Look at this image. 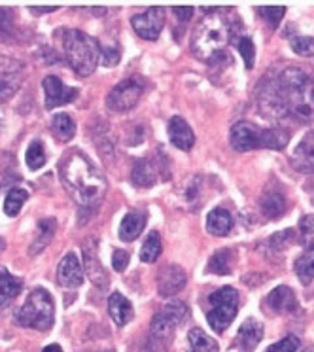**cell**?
<instances>
[{
  "label": "cell",
  "mask_w": 314,
  "mask_h": 352,
  "mask_svg": "<svg viewBox=\"0 0 314 352\" xmlns=\"http://www.w3.org/2000/svg\"><path fill=\"white\" fill-rule=\"evenodd\" d=\"M237 47L238 52H240V55H243V59H245L246 69H254V63H256V47H254L252 38H250V36H243V38L237 42Z\"/></svg>",
  "instance_id": "35"
},
{
  "label": "cell",
  "mask_w": 314,
  "mask_h": 352,
  "mask_svg": "<svg viewBox=\"0 0 314 352\" xmlns=\"http://www.w3.org/2000/svg\"><path fill=\"white\" fill-rule=\"evenodd\" d=\"M127 265H129V254L125 250H114V254H112V267L117 273H122V271L127 269Z\"/></svg>",
  "instance_id": "41"
},
{
  "label": "cell",
  "mask_w": 314,
  "mask_h": 352,
  "mask_svg": "<svg viewBox=\"0 0 314 352\" xmlns=\"http://www.w3.org/2000/svg\"><path fill=\"white\" fill-rule=\"evenodd\" d=\"M301 343L295 336H286L284 339H280L278 343L271 344L267 349V352H298Z\"/></svg>",
  "instance_id": "39"
},
{
  "label": "cell",
  "mask_w": 314,
  "mask_h": 352,
  "mask_svg": "<svg viewBox=\"0 0 314 352\" xmlns=\"http://www.w3.org/2000/svg\"><path fill=\"white\" fill-rule=\"evenodd\" d=\"M299 239L306 250H314V214H306L299 222Z\"/></svg>",
  "instance_id": "34"
},
{
  "label": "cell",
  "mask_w": 314,
  "mask_h": 352,
  "mask_svg": "<svg viewBox=\"0 0 314 352\" xmlns=\"http://www.w3.org/2000/svg\"><path fill=\"white\" fill-rule=\"evenodd\" d=\"M238 292L231 286H223L220 290L212 292L208 296V303L210 309L207 313V320L210 328L222 333L229 328V324L238 313Z\"/></svg>",
  "instance_id": "7"
},
{
  "label": "cell",
  "mask_w": 314,
  "mask_h": 352,
  "mask_svg": "<svg viewBox=\"0 0 314 352\" xmlns=\"http://www.w3.org/2000/svg\"><path fill=\"white\" fill-rule=\"evenodd\" d=\"M295 241V231L293 230H284L280 233H276L273 237L269 239V245L273 246L275 250H284V248H288Z\"/></svg>",
  "instance_id": "38"
},
{
  "label": "cell",
  "mask_w": 314,
  "mask_h": 352,
  "mask_svg": "<svg viewBox=\"0 0 314 352\" xmlns=\"http://www.w3.org/2000/svg\"><path fill=\"white\" fill-rule=\"evenodd\" d=\"M10 153H0V186H2V182H4V178L8 180V173H12V170H8V161H12V157H8Z\"/></svg>",
  "instance_id": "42"
},
{
  "label": "cell",
  "mask_w": 314,
  "mask_h": 352,
  "mask_svg": "<svg viewBox=\"0 0 314 352\" xmlns=\"http://www.w3.org/2000/svg\"><path fill=\"white\" fill-rule=\"evenodd\" d=\"M38 228H40L38 239H36V241L32 243L31 256L42 252V250H44V248L47 246V243L52 241V237H54V233H55V220H52V218H47V220H42V222L38 223Z\"/></svg>",
  "instance_id": "32"
},
{
  "label": "cell",
  "mask_w": 314,
  "mask_h": 352,
  "mask_svg": "<svg viewBox=\"0 0 314 352\" xmlns=\"http://www.w3.org/2000/svg\"><path fill=\"white\" fill-rule=\"evenodd\" d=\"M161 256V235L157 231H150L144 239V245L140 248V260L146 263H153Z\"/></svg>",
  "instance_id": "27"
},
{
  "label": "cell",
  "mask_w": 314,
  "mask_h": 352,
  "mask_svg": "<svg viewBox=\"0 0 314 352\" xmlns=\"http://www.w3.org/2000/svg\"><path fill=\"white\" fill-rule=\"evenodd\" d=\"M57 283L61 284L63 288H78L84 283V271H82V263L78 260L74 252H69L59 263L57 269Z\"/></svg>",
  "instance_id": "15"
},
{
  "label": "cell",
  "mask_w": 314,
  "mask_h": 352,
  "mask_svg": "<svg viewBox=\"0 0 314 352\" xmlns=\"http://www.w3.org/2000/svg\"><path fill=\"white\" fill-rule=\"evenodd\" d=\"M267 307H271L273 313L288 314L295 313L299 303L291 288H288V286H278V288H275L267 296Z\"/></svg>",
  "instance_id": "18"
},
{
  "label": "cell",
  "mask_w": 314,
  "mask_h": 352,
  "mask_svg": "<svg viewBox=\"0 0 314 352\" xmlns=\"http://www.w3.org/2000/svg\"><path fill=\"white\" fill-rule=\"evenodd\" d=\"M260 107L269 118L306 120L314 114V80L295 67L282 69L261 84Z\"/></svg>",
  "instance_id": "1"
},
{
  "label": "cell",
  "mask_w": 314,
  "mask_h": 352,
  "mask_svg": "<svg viewBox=\"0 0 314 352\" xmlns=\"http://www.w3.org/2000/svg\"><path fill=\"white\" fill-rule=\"evenodd\" d=\"M63 47H65V57L69 61L70 69L74 70L78 76H91L100 59L99 42L85 32L70 29L63 36Z\"/></svg>",
  "instance_id": "4"
},
{
  "label": "cell",
  "mask_w": 314,
  "mask_h": 352,
  "mask_svg": "<svg viewBox=\"0 0 314 352\" xmlns=\"http://www.w3.org/2000/svg\"><path fill=\"white\" fill-rule=\"evenodd\" d=\"M44 352H63V349L59 344H47L46 349H44Z\"/></svg>",
  "instance_id": "45"
},
{
  "label": "cell",
  "mask_w": 314,
  "mask_h": 352,
  "mask_svg": "<svg viewBox=\"0 0 314 352\" xmlns=\"http://www.w3.org/2000/svg\"><path fill=\"white\" fill-rule=\"evenodd\" d=\"M25 161H27V167L32 170H38L46 165V152H44L42 140H32L25 153Z\"/></svg>",
  "instance_id": "33"
},
{
  "label": "cell",
  "mask_w": 314,
  "mask_h": 352,
  "mask_svg": "<svg viewBox=\"0 0 314 352\" xmlns=\"http://www.w3.org/2000/svg\"><path fill=\"white\" fill-rule=\"evenodd\" d=\"M186 271L180 265H167L157 276V288L161 296H175L186 286Z\"/></svg>",
  "instance_id": "17"
},
{
  "label": "cell",
  "mask_w": 314,
  "mask_h": 352,
  "mask_svg": "<svg viewBox=\"0 0 314 352\" xmlns=\"http://www.w3.org/2000/svg\"><path fill=\"white\" fill-rule=\"evenodd\" d=\"M84 267L87 276L93 280V284H95L97 288H100V290H104L108 284V276L106 271L100 265L99 256H97L95 239H87L84 243Z\"/></svg>",
  "instance_id": "16"
},
{
  "label": "cell",
  "mask_w": 314,
  "mask_h": 352,
  "mask_svg": "<svg viewBox=\"0 0 314 352\" xmlns=\"http://www.w3.org/2000/svg\"><path fill=\"white\" fill-rule=\"evenodd\" d=\"M261 337H263V326L256 318H248L243 322V326L238 328L237 333V344L243 351L250 352L260 344Z\"/></svg>",
  "instance_id": "21"
},
{
  "label": "cell",
  "mask_w": 314,
  "mask_h": 352,
  "mask_svg": "<svg viewBox=\"0 0 314 352\" xmlns=\"http://www.w3.org/2000/svg\"><path fill=\"white\" fill-rule=\"evenodd\" d=\"M290 135L282 127H269L261 129L250 122H238L231 127L229 142L233 150L248 152L256 148H269V150H282L288 144Z\"/></svg>",
  "instance_id": "3"
},
{
  "label": "cell",
  "mask_w": 314,
  "mask_h": 352,
  "mask_svg": "<svg viewBox=\"0 0 314 352\" xmlns=\"http://www.w3.org/2000/svg\"><path fill=\"white\" fill-rule=\"evenodd\" d=\"M131 25L140 38L157 40L165 25V12L163 8H148L144 14L133 16Z\"/></svg>",
  "instance_id": "11"
},
{
  "label": "cell",
  "mask_w": 314,
  "mask_h": 352,
  "mask_svg": "<svg viewBox=\"0 0 314 352\" xmlns=\"http://www.w3.org/2000/svg\"><path fill=\"white\" fill-rule=\"evenodd\" d=\"M190 316L188 307L182 301H172V303H165L161 311L153 316L152 320V331L155 337H167L170 336L175 329L182 324Z\"/></svg>",
  "instance_id": "9"
},
{
  "label": "cell",
  "mask_w": 314,
  "mask_h": 352,
  "mask_svg": "<svg viewBox=\"0 0 314 352\" xmlns=\"http://www.w3.org/2000/svg\"><path fill=\"white\" fill-rule=\"evenodd\" d=\"M229 38V23L223 17H220L218 14L205 17L193 32L192 52L201 61H210L218 54H222Z\"/></svg>",
  "instance_id": "5"
},
{
  "label": "cell",
  "mask_w": 314,
  "mask_h": 352,
  "mask_svg": "<svg viewBox=\"0 0 314 352\" xmlns=\"http://www.w3.org/2000/svg\"><path fill=\"white\" fill-rule=\"evenodd\" d=\"M55 305L52 296L44 288H34L23 307L16 313V324L23 328L47 331L54 326Z\"/></svg>",
  "instance_id": "6"
},
{
  "label": "cell",
  "mask_w": 314,
  "mask_h": 352,
  "mask_svg": "<svg viewBox=\"0 0 314 352\" xmlns=\"http://www.w3.org/2000/svg\"><path fill=\"white\" fill-rule=\"evenodd\" d=\"M169 137L170 142L180 148V150H192L193 144H195V135H193V129L188 125L184 118H180V116H175V118H170L169 122Z\"/></svg>",
  "instance_id": "19"
},
{
  "label": "cell",
  "mask_w": 314,
  "mask_h": 352,
  "mask_svg": "<svg viewBox=\"0 0 314 352\" xmlns=\"http://www.w3.org/2000/svg\"><path fill=\"white\" fill-rule=\"evenodd\" d=\"M172 12L177 14L180 21H188V19L192 17L193 8H190V6H186V8H172Z\"/></svg>",
  "instance_id": "43"
},
{
  "label": "cell",
  "mask_w": 314,
  "mask_h": 352,
  "mask_svg": "<svg viewBox=\"0 0 314 352\" xmlns=\"http://www.w3.org/2000/svg\"><path fill=\"white\" fill-rule=\"evenodd\" d=\"M29 199V193L21 190V188H12L6 195V201H4V212L10 218L19 214V210L23 208L25 201Z\"/></svg>",
  "instance_id": "30"
},
{
  "label": "cell",
  "mask_w": 314,
  "mask_h": 352,
  "mask_svg": "<svg viewBox=\"0 0 314 352\" xmlns=\"http://www.w3.org/2000/svg\"><path fill=\"white\" fill-rule=\"evenodd\" d=\"M233 228V218L225 208H214L207 218V230L210 235L225 237Z\"/></svg>",
  "instance_id": "22"
},
{
  "label": "cell",
  "mask_w": 314,
  "mask_h": 352,
  "mask_svg": "<svg viewBox=\"0 0 314 352\" xmlns=\"http://www.w3.org/2000/svg\"><path fill=\"white\" fill-rule=\"evenodd\" d=\"M59 176L65 190L80 207H97L106 193V178L82 152H70L63 157Z\"/></svg>",
  "instance_id": "2"
},
{
  "label": "cell",
  "mask_w": 314,
  "mask_h": 352,
  "mask_svg": "<svg viewBox=\"0 0 314 352\" xmlns=\"http://www.w3.org/2000/svg\"><path fill=\"white\" fill-rule=\"evenodd\" d=\"M23 288V283L10 275L8 271H0V307L8 305L12 299L19 296V292Z\"/></svg>",
  "instance_id": "24"
},
{
  "label": "cell",
  "mask_w": 314,
  "mask_h": 352,
  "mask_svg": "<svg viewBox=\"0 0 314 352\" xmlns=\"http://www.w3.org/2000/svg\"><path fill=\"white\" fill-rule=\"evenodd\" d=\"M44 91H46V108L54 110L57 107H63L67 102L78 97L76 87H69L65 85L57 76H46L44 78Z\"/></svg>",
  "instance_id": "13"
},
{
  "label": "cell",
  "mask_w": 314,
  "mask_h": 352,
  "mask_svg": "<svg viewBox=\"0 0 314 352\" xmlns=\"http://www.w3.org/2000/svg\"><path fill=\"white\" fill-rule=\"evenodd\" d=\"M21 74L23 65L12 57L0 55V102L12 99L16 91L21 87Z\"/></svg>",
  "instance_id": "10"
},
{
  "label": "cell",
  "mask_w": 314,
  "mask_h": 352,
  "mask_svg": "<svg viewBox=\"0 0 314 352\" xmlns=\"http://www.w3.org/2000/svg\"><path fill=\"white\" fill-rule=\"evenodd\" d=\"M108 313L115 322V326L123 328L125 324H129L135 316L133 305L127 298H123L120 292H112V296L108 298Z\"/></svg>",
  "instance_id": "20"
},
{
  "label": "cell",
  "mask_w": 314,
  "mask_h": 352,
  "mask_svg": "<svg viewBox=\"0 0 314 352\" xmlns=\"http://www.w3.org/2000/svg\"><path fill=\"white\" fill-rule=\"evenodd\" d=\"M188 352H218V341L199 328H193L188 333Z\"/></svg>",
  "instance_id": "25"
},
{
  "label": "cell",
  "mask_w": 314,
  "mask_h": 352,
  "mask_svg": "<svg viewBox=\"0 0 314 352\" xmlns=\"http://www.w3.org/2000/svg\"><path fill=\"white\" fill-rule=\"evenodd\" d=\"M291 165L299 173L311 175L314 173V131L305 133L291 153Z\"/></svg>",
  "instance_id": "14"
},
{
  "label": "cell",
  "mask_w": 314,
  "mask_h": 352,
  "mask_svg": "<svg viewBox=\"0 0 314 352\" xmlns=\"http://www.w3.org/2000/svg\"><path fill=\"white\" fill-rule=\"evenodd\" d=\"M52 129L57 135L59 140H70V138L74 137V133H76V125L72 122V118L67 114H57L54 116V120H52Z\"/></svg>",
  "instance_id": "31"
},
{
  "label": "cell",
  "mask_w": 314,
  "mask_h": 352,
  "mask_svg": "<svg viewBox=\"0 0 314 352\" xmlns=\"http://www.w3.org/2000/svg\"><path fill=\"white\" fill-rule=\"evenodd\" d=\"M0 131H2V122H0Z\"/></svg>",
  "instance_id": "47"
},
{
  "label": "cell",
  "mask_w": 314,
  "mask_h": 352,
  "mask_svg": "<svg viewBox=\"0 0 314 352\" xmlns=\"http://www.w3.org/2000/svg\"><path fill=\"white\" fill-rule=\"evenodd\" d=\"M163 155H152V157H144V160H138L133 167V182L138 188H152L155 182L161 178V173L167 175V167H161Z\"/></svg>",
  "instance_id": "12"
},
{
  "label": "cell",
  "mask_w": 314,
  "mask_h": 352,
  "mask_svg": "<svg viewBox=\"0 0 314 352\" xmlns=\"http://www.w3.org/2000/svg\"><path fill=\"white\" fill-rule=\"evenodd\" d=\"M258 12H260L261 17H263L273 29H276L278 23H280V19L284 17V14H286V8H282V6H280V8H278V6H263V8H260Z\"/></svg>",
  "instance_id": "37"
},
{
  "label": "cell",
  "mask_w": 314,
  "mask_h": 352,
  "mask_svg": "<svg viewBox=\"0 0 314 352\" xmlns=\"http://www.w3.org/2000/svg\"><path fill=\"white\" fill-rule=\"evenodd\" d=\"M291 50H293V54L301 55V57H313L314 38H311V36H293L291 38Z\"/></svg>",
  "instance_id": "36"
},
{
  "label": "cell",
  "mask_w": 314,
  "mask_h": 352,
  "mask_svg": "<svg viewBox=\"0 0 314 352\" xmlns=\"http://www.w3.org/2000/svg\"><path fill=\"white\" fill-rule=\"evenodd\" d=\"M144 91V82L140 78H127L115 85L112 91L108 93L106 107L114 112H125L137 107L138 100Z\"/></svg>",
  "instance_id": "8"
},
{
  "label": "cell",
  "mask_w": 314,
  "mask_h": 352,
  "mask_svg": "<svg viewBox=\"0 0 314 352\" xmlns=\"http://www.w3.org/2000/svg\"><path fill=\"white\" fill-rule=\"evenodd\" d=\"M146 226V214H137V212H129L123 216L122 223H120V239L123 243H131L142 233Z\"/></svg>",
  "instance_id": "23"
},
{
  "label": "cell",
  "mask_w": 314,
  "mask_h": 352,
  "mask_svg": "<svg viewBox=\"0 0 314 352\" xmlns=\"http://www.w3.org/2000/svg\"><path fill=\"white\" fill-rule=\"evenodd\" d=\"M295 273L301 284H311L314 280V250H305L295 260Z\"/></svg>",
  "instance_id": "28"
},
{
  "label": "cell",
  "mask_w": 314,
  "mask_h": 352,
  "mask_svg": "<svg viewBox=\"0 0 314 352\" xmlns=\"http://www.w3.org/2000/svg\"><path fill=\"white\" fill-rule=\"evenodd\" d=\"M261 210L269 216V218H280L286 212V199L282 193L278 192H267L261 197Z\"/></svg>",
  "instance_id": "26"
},
{
  "label": "cell",
  "mask_w": 314,
  "mask_h": 352,
  "mask_svg": "<svg viewBox=\"0 0 314 352\" xmlns=\"http://www.w3.org/2000/svg\"><path fill=\"white\" fill-rule=\"evenodd\" d=\"M4 246H6V243H4V241H2V239H0V252H2V250H4Z\"/></svg>",
  "instance_id": "46"
},
{
  "label": "cell",
  "mask_w": 314,
  "mask_h": 352,
  "mask_svg": "<svg viewBox=\"0 0 314 352\" xmlns=\"http://www.w3.org/2000/svg\"><path fill=\"white\" fill-rule=\"evenodd\" d=\"M100 55H102V65H104V67H115V65L120 63V57H122L117 46L104 47V50L100 52Z\"/></svg>",
  "instance_id": "40"
},
{
  "label": "cell",
  "mask_w": 314,
  "mask_h": 352,
  "mask_svg": "<svg viewBox=\"0 0 314 352\" xmlns=\"http://www.w3.org/2000/svg\"><path fill=\"white\" fill-rule=\"evenodd\" d=\"M233 252L231 250H218V252L210 258L208 261V273H216V275H229L233 269Z\"/></svg>",
  "instance_id": "29"
},
{
  "label": "cell",
  "mask_w": 314,
  "mask_h": 352,
  "mask_svg": "<svg viewBox=\"0 0 314 352\" xmlns=\"http://www.w3.org/2000/svg\"><path fill=\"white\" fill-rule=\"evenodd\" d=\"M55 6L54 8H31L32 14H52V12H55Z\"/></svg>",
  "instance_id": "44"
}]
</instances>
